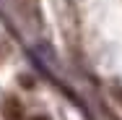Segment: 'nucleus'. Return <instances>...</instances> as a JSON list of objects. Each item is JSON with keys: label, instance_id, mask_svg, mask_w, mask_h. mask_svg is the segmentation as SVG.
<instances>
[{"label": "nucleus", "instance_id": "nucleus-1", "mask_svg": "<svg viewBox=\"0 0 122 120\" xmlns=\"http://www.w3.org/2000/svg\"><path fill=\"white\" fill-rule=\"evenodd\" d=\"M3 118L5 120H24V112H21L18 99H5V102H3Z\"/></svg>", "mask_w": 122, "mask_h": 120}, {"label": "nucleus", "instance_id": "nucleus-2", "mask_svg": "<svg viewBox=\"0 0 122 120\" xmlns=\"http://www.w3.org/2000/svg\"><path fill=\"white\" fill-rule=\"evenodd\" d=\"M34 120H49V118H44V115H39V118H34Z\"/></svg>", "mask_w": 122, "mask_h": 120}]
</instances>
